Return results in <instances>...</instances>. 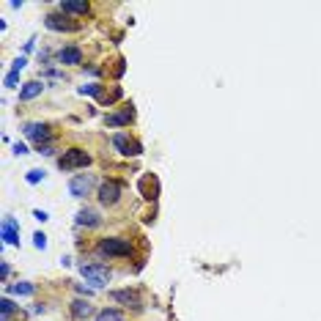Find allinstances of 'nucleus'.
<instances>
[{
  "mask_svg": "<svg viewBox=\"0 0 321 321\" xmlns=\"http://www.w3.org/2000/svg\"><path fill=\"white\" fill-rule=\"evenodd\" d=\"M77 223L85 225V228H96V225H102V217H99V212H93V209H80Z\"/></svg>",
  "mask_w": 321,
  "mask_h": 321,
  "instance_id": "nucleus-13",
  "label": "nucleus"
},
{
  "mask_svg": "<svg viewBox=\"0 0 321 321\" xmlns=\"http://www.w3.org/2000/svg\"><path fill=\"white\" fill-rule=\"evenodd\" d=\"M113 145L121 151L124 156H137V154H143V145L137 143V140H132L129 135H124V132H118V135L113 137Z\"/></svg>",
  "mask_w": 321,
  "mask_h": 321,
  "instance_id": "nucleus-4",
  "label": "nucleus"
},
{
  "mask_svg": "<svg viewBox=\"0 0 321 321\" xmlns=\"http://www.w3.org/2000/svg\"><path fill=\"white\" fill-rule=\"evenodd\" d=\"M11 294H17V296H31L33 294V283H17V285H11Z\"/></svg>",
  "mask_w": 321,
  "mask_h": 321,
  "instance_id": "nucleus-18",
  "label": "nucleus"
},
{
  "mask_svg": "<svg viewBox=\"0 0 321 321\" xmlns=\"http://www.w3.org/2000/svg\"><path fill=\"white\" fill-rule=\"evenodd\" d=\"M140 190L145 192V198H156V190H159V187H156V179L143 176V179H140Z\"/></svg>",
  "mask_w": 321,
  "mask_h": 321,
  "instance_id": "nucleus-17",
  "label": "nucleus"
},
{
  "mask_svg": "<svg viewBox=\"0 0 321 321\" xmlns=\"http://www.w3.org/2000/svg\"><path fill=\"white\" fill-rule=\"evenodd\" d=\"M113 299L121 302V305H129V307H140V294L132 288H124V291H113Z\"/></svg>",
  "mask_w": 321,
  "mask_h": 321,
  "instance_id": "nucleus-11",
  "label": "nucleus"
},
{
  "mask_svg": "<svg viewBox=\"0 0 321 321\" xmlns=\"http://www.w3.org/2000/svg\"><path fill=\"white\" fill-rule=\"evenodd\" d=\"M14 154H28V148H25L22 143H17V145H14Z\"/></svg>",
  "mask_w": 321,
  "mask_h": 321,
  "instance_id": "nucleus-26",
  "label": "nucleus"
},
{
  "mask_svg": "<svg viewBox=\"0 0 321 321\" xmlns=\"http://www.w3.org/2000/svg\"><path fill=\"white\" fill-rule=\"evenodd\" d=\"M42 179H44L42 171H31V173H28V182H31V184H39Z\"/></svg>",
  "mask_w": 321,
  "mask_h": 321,
  "instance_id": "nucleus-23",
  "label": "nucleus"
},
{
  "mask_svg": "<svg viewBox=\"0 0 321 321\" xmlns=\"http://www.w3.org/2000/svg\"><path fill=\"white\" fill-rule=\"evenodd\" d=\"M44 25L50 28V31H77V22H72L66 14H47L44 17Z\"/></svg>",
  "mask_w": 321,
  "mask_h": 321,
  "instance_id": "nucleus-6",
  "label": "nucleus"
},
{
  "mask_svg": "<svg viewBox=\"0 0 321 321\" xmlns=\"http://www.w3.org/2000/svg\"><path fill=\"white\" fill-rule=\"evenodd\" d=\"M80 275H83L88 283L93 285V288H102V285H107L110 280V272L104 269V266L99 264H88V266H80Z\"/></svg>",
  "mask_w": 321,
  "mask_h": 321,
  "instance_id": "nucleus-3",
  "label": "nucleus"
},
{
  "mask_svg": "<svg viewBox=\"0 0 321 321\" xmlns=\"http://www.w3.org/2000/svg\"><path fill=\"white\" fill-rule=\"evenodd\" d=\"M99 255H113V258H124V255L132 253V244L126 239H115V236H107L99 242Z\"/></svg>",
  "mask_w": 321,
  "mask_h": 321,
  "instance_id": "nucleus-1",
  "label": "nucleus"
},
{
  "mask_svg": "<svg viewBox=\"0 0 321 321\" xmlns=\"http://www.w3.org/2000/svg\"><path fill=\"white\" fill-rule=\"evenodd\" d=\"M22 132H25L28 140H36L39 145H44L47 140H50V126H47V124H33V121H31V124H25V129H22Z\"/></svg>",
  "mask_w": 321,
  "mask_h": 321,
  "instance_id": "nucleus-7",
  "label": "nucleus"
},
{
  "mask_svg": "<svg viewBox=\"0 0 321 321\" xmlns=\"http://www.w3.org/2000/svg\"><path fill=\"white\" fill-rule=\"evenodd\" d=\"M33 244H36V250H47V236L44 233H36V236H33Z\"/></svg>",
  "mask_w": 321,
  "mask_h": 321,
  "instance_id": "nucleus-22",
  "label": "nucleus"
},
{
  "mask_svg": "<svg viewBox=\"0 0 321 321\" xmlns=\"http://www.w3.org/2000/svg\"><path fill=\"white\" fill-rule=\"evenodd\" d=\"M132 118H135V110L126 107V110H121V113H115V115H107L104 124H107V126H124V124H129Z\"/></svg>",
  "mask_w": 321,
  "mask_h": 321,
  "instance_id": "nucleus-14",
  "label": "nucleus"
},
{
  "mask_svg": "<svg viewBox=\"0 0 321 321\" xmlns=\"http://www.w3.org/2000/svg\"><path fill=\"white\" fill-rule=\"evenodd\" d=\"M93 187V176H74L72 182H69V192H72L74 198H85L91 192Z\"/></svg>",
  "mask_w": 321,
  "mask_h": 321,
  "instance_id": "nucleus-8",
  "label": "nucleus"
},
{
  "mask_svg": "<svg viewBox=\"0 0 321 321\" xmlns=\"http://www.w3.org/2000/svg\"><path fill=\"white\" fill-rule=\"evenodd\" d=\"M58 61L69 63V66H77V63H83V52H80V47H63L58 52Z\"/></svg>",
  "mask_w": 321,
  "mask_h": 321,
  "instance_id": "nucleus-10",
  "label": "nucleus"
},
{
  "mask_svg": "<svg viewBox=\"0 0 321 321\" xmlns=\"http://www.w3.org/2000/svg\"><path fill=\"white\" fill-rule=\"evenodd\" d=\"M72 316L74 318H88L91 316V305L85 299H74L72 302Z\"/></svg>",
  "mask_w": 321,
  "mask_h": 321,
  "instance_id": "nucleus-16",
  "label": "nucleus"
},
{
  "mask_svg": "<svg viewBox=\"0 0 321 321\" xmlns=\"http://www.w3.org/2000/svg\"><path fill=\"white\" fill-rule=\"evenodd\" d=\"M121 198V184L118 182H104L99 187V201L104 203V206H115Z\"/></svg>",
  "mask_w": 321,
  "mask_h": 321,
  "instance_id": "nucleus-5",
  "label": "nucleus"
},
{
  "mask_svg": "<svg viewBox=\"0 0 321 321\" xmlns=\"http://www.w3.org/2000/svg\"><path fill=\"white\" fill-rule=\"evenodd\" d=\"M17 83H20V72L11 69V72L6 74V88H17Z\"/></svg>",
  "mask_w": 321,
  "mask_h": 321,
  "instance_id": "nucleus-19",
  "label": "nucleus"
},
{
  "mask_svg": "<svg viewBox=\"0 0 321 321\" xmlns=\"http://www.w3.org/2000/svg\"><path fill=\"white\" fill-rule=\"evenodd\" d=\"M58 165H61V171H74V168H85L91 165V154L83 148H69L63 151V156L58 159Z\"/></svg>",
  "mask_w": 321,
  "mask_h": 321,
  "instance_id": "nucleus-2",
  "label": "nucleus"
},
{
  "mask_svg": "<svg viewBox=\"0 0 321 321\" xmlns=\"http://www.w3.org/2000/svg\"><path fill=\"white\" fill-rule=\"evenodd\" d=\"M80 93H91V96H102V85H83V88H80Z\"/></svg>",
  "mask_w": 321,
  "mask_h": 321,
  "instance_id": "nucleus-21",
  "label": "nucleus"
},
{
  "mask_svg": "<svg viewBox=\"0 0 321 321\" xmlns=\"http://www.w3.org/2000/svg\"><path fill=\"white\" fill-rule=\"evenodd\" d=\"M33 217L42 220V223H44V220H50V217H47V212H42V209H36V212H33Z\"/></svg>",
  "mask_w": 321,
  "mask_h": 321,
  "instance_id": "nucleus-25",
  "label": "nucleus"
},
{
  "mask_svg": "<svg viewBox=\"0 0 321 321\" xmlns=\"http://www.w3.org/2000/svg\"><path fill=\"white\" fill-rule=\"evenodd\" d=\"M96 321H124V316H121V313H115V310H104Z\"/></svg>",
  "mask_w": 321,
  "mask_h": 321,
  "instance_id": "nucleus-20",
  "label": "nucleus"
},
{
  "mask_svg": "<svg viewBox=\"0 0 321 321\" xmlns=\"http://www.w3.org/2000/svg\"><path fill=\"white\" fill-rule=\"evenodd\" d=\"M58 9H61V14H88L91 6L83 3V0H61Z\"/></svg>",
  "mask_w": 321,
  "mask_h": 321,
  "instance_id": "nucleus-9",
  "label": "nucleus"
},
{
  "mask_svg": "<svg viewBox=\"0 0 321 321\" xmlns=\"http://www.w3.org/2000/svg\"><path fill=\"white\" fill-rule=\"evenodd\" d=\"M3 242L6 244H20V231H17V220L14 217L3 220Z\"/></svg>",
  "mask_w": 321,
  "mask_h": 321,
  "instance_id": "nucleus-12",
  "label": "nucleus"
},
{
  "mask_svg": "<svg viewBox=\"0 0 321 321\" xmlns=\"http://www.w3.org/2000/svg\"><path fill=\"white\" fill-rule=\"evenodd\" d=\"M25 58H17V61H14V72H22V69H25Z\"/></svg>",
  "mask_w": 321,
  "mask_h": 321,
  "instance_id": "nucleus-24",
  "label": "nucleus"
},
{
  "mask_svg": "<svg viewBox=\"0 0 321 321\" xmlns=\"http://www.w3.org/2000/svg\"><path fill=\"white\" fill-rule=\"evenodd\" d=\"M42 88H44L42 83H36V80H31V83H25V85H22V91H20V99H22V102H31V99H36L39 93H42Z\"/></svg>",
  "mask_w": 321,
  "mask_h": 321,
  "instance_id": "nucleus-15",
  "label": "nucleus"
}]
</instances>
